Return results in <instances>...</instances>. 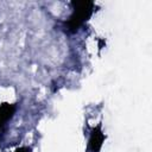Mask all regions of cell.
I'll return each instance as SVG.
<instances>
[{
    "label": "cell",
    "instance_id": "1",
    "mask_svg": "<svg viewBox=\"0 0 152 152\" xmlns=\"http://www.w3.org/2000/svg\"><path fill=\"white\" fill-rule=\"evenodd\" d=\"M72 6L74 11L69 19L64 23V28L70 33L76 32L90 18L95 7L94 2L91 1H74Z\"/></svg>",
    "mask_w": 152,
    "mask_h": 152
},
{
    "label": "cell",
    "instance_id": "2",
    "mask_svg": "<svg viewBox=\"0 0 152 152\" xmlns=\"http://www.w3.org/2000/svg\"><path fill=\"white\" fill-rule=\"evenodd\" d=\"M104 140V134L101 129V126H96L91 129L90 133V138H89V142H88V148L90 152H100L102 144Z\"/></svg>",
    "mask_w": 152,
    "mask_h": 152
},
{
    "label": "cell",
    "instance_id": "3",
    "mask_svg": "<svg viewBox=\"0 0 152 152\" xmlns=\"http://www.w3.org/2000/svg\"><path fill=\"white\" fill-rule=\"evenodd\" d=\"M15 109H17L15 104L4 103V104L0 106V129L13 116V114L15 113Z\"/></svg>",
    "mask_w": 152,
    "mask_h": 152
},
{
    "label": "cell",
    "instance_id": "4",
    "mask_svg": "<svg viewBox=\"0 0 152 152\" xmlns=\"http://www.w3.org/2000/svg\"><path fill=\"white\" fill-rule=\"evenodd\" d=\"M14 152H31V148L24 146V147H19V148H17Z\"/></svg>",
    "mask_w": 152,
    "mask_h": 152
}]
</instances>
